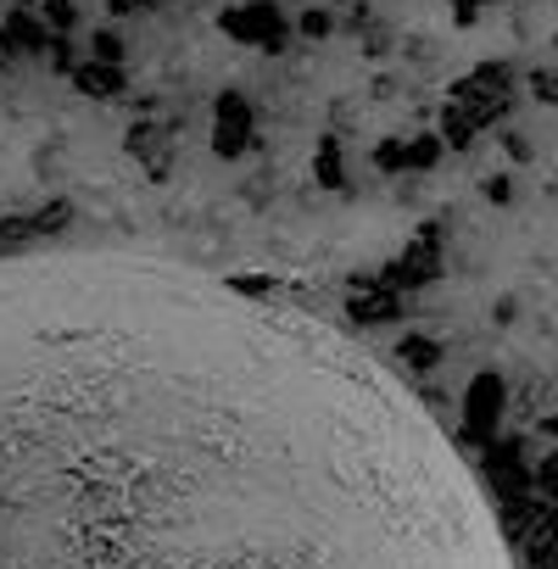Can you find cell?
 Masks as SVG:
<instances>
[{"instance_id": "cell-1", "label": "cell", "mask_w": 558, "mask_h": 569, "mask_svg": "<svg viewBox=\"0 0 558 569\" xmlns=\"http://www.w3.org/2000/svg\"><path fill=\"white\" fill-rule=\"evenodd\" d=\"M0 569H514L352 336L129 246L0 257Z\"/></svg>"}]
</instances>
